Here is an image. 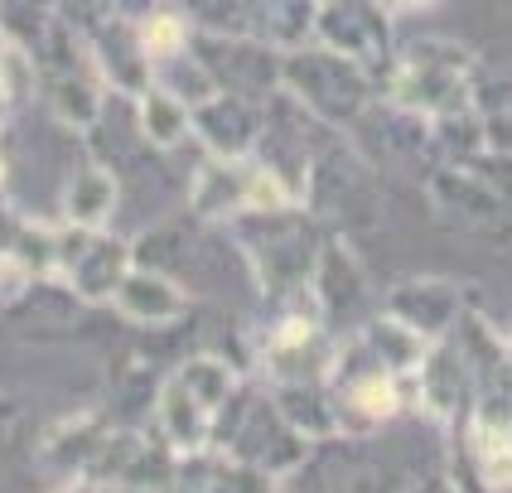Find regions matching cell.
Listing matches in <instances>:
<instances>
[{
  "label": "cell",
  "mask_w": 512,
  "mask_h": 493,
  "mask_svg": "<svg viewBox=\"0 0 512 493\" xmlns=\"http://www.w3.org/2000/svg\"><path fill=\"white\" fill-rule=\"evenodd\" d=\"M387 102L426 121H445L459 112H479V83H474V54L450 39H416L406 44L387 73Z\"/></svg>",
  "instance_id": "obj_1"
},
{
  "label": "cell",
  "mask_w": 512,
  "mask_h": 493,
  "mask_svg": "<svg viewBox=\"0 0 512 493\" xmlns=\"http://www.w3.org/2000/svg\"><path fill=\"white\" fill-rule=\"evenodd\" d=\"M281 87L305 107L310 116L329 121V126H353L372 112L377 97V78L363 63L334 54V49H290L281 58Z\"/></svg>",
  "instance_id": "obj_2"
},
{
  "label": "cell",
  "mask_w": 512,
  "mask_h": 493,
  "mask_svg": "<svg viewBox=\"0 0 512 493\" xmlns=\"http://www.w3.org/2000/svg\"><path fill=\"white\" fill-rule=\"evenodd\" d=\"M131 266H136V252L126 242L107 237V228H78V223L58 228V276L87 305L112 300Z\"/></svg>",
  "instance_id": "obj_3"
},
{
  "label": "cell",
  "mask_w": 512,
  "mask_h": 493,
  "mask_svg": "<svg viewBox=\"0 0 512 493\" xmlns=\"http://www.w3.org/2000/svg\"><path fill=\"white\" fill-rule=\"evenodd\" d=\"M314 39L334 54L363 63L372 78L377 68H392L397 58L387 44V10L377 0H319V20H314Z\"/></svg>",
  "instance_id": "obj_4"
},
{
  "label": "cell",
  "mask_w": 512,
  "mask_h": 493,
  "mask_svg": "<svg viewBox=\"0 0 512 493\" xmlns=\"http://www.w3.org/2000/svg\"><path fill=\"white\" fill-rule=\"evenodd\" d=\"M194 136H199L218 160H247L256 145L266 141V112L252 107L237 92H213L208 102L194 107Z\"/></svg>",
  "instance_id": "obj_5"
},
{
  "label": "cell",
  "mask_w": 512,
  "mask_h": 493,
  "mask_svg": "<svg viewBox=\"0 0 512 493\" xmlns=\"http://www.w3.org/2000/svg\"><path fill=\"white\" fill-rule=\"evenodd\" d=\"M464 310H469L464 290H459L455 281H435V276L401 281V286L387 295V315L401 319L406 329H416V334H421V339H430V344L450 339Z\"/></svg>",
  "instance_id": "obj_6"
},
{
  "label": "cell",
  "mask_w": 512,
  "mask_h": 493,
  "mask_svg": "<svg viewBox=\"0 0 512 493\" xmlns=\"http://www.w3.org/2000/svg\"><path fill=\"white\" fill-rule=\"evenodd\" d=\"M107 421L97 411H78V416H63L58 426L44 431L39 440V474L54 479V484H87V469L97 460L102 440H107Z\"/></svg>",
  "instance_id": "obj_7"
},
{
  "label": "cell",
  "mask_w": 512,
  "mask_h": 493,
  "mask_svg": "<svg viewBox=\"0 0 512 493\" xmlns=\"http://www.w3.org/2000/svg\"><path fill=\"white\" fill-rule=\"evenodd\" d=\"M430 199L445 218H455L464 228H488V223H503L508 218V199L503 189L474 165H445V170L430 179Z\"/></svg>",
  "instance_id": "obj_8"
},
{
  "label": "cell",
  "mask_w": 512,
  "mask_h": 493,
  "mask_svg": "<svg viewBox=\"0 0 512 493\" xmlns=\"http://www.w3.org/2000/svg\"><path fill=\"white\" fill-rule=\"evenodd\" d=\"M174 493H271V474L208 445L199 455H179Z\"/></svg>",
  "instance_id": "obj_9"
},
{
  "label": "cell",
  "mask_w": 512,
  "mask_h": 493,
  "mask_svg": "<svg viewBox=\"0 0 512 493\" xmlns=\"http://www.w3.org/2000/svg\"><path fill=\"white\" fill-rule=\"evenodd\" d=\"M112 305L136 324H170L189 310V290L174 286L160 266H131L126 281L116 286Z\"/></svg>",
  "instance_id": "obj_10"
},
{
  "label": "cell",
  "mask_w": 512,
  "mask_h": 493,
  "mask_svg": "<svg viewBox=\"0 0 512 493\" xmlns=\"http://www.w3.org/2000/svg\"><path fill=\"white\" fill-rule=\"evenodd\" d=\"M319 0H247L242 10V34H256L271 49H305L314 39Z\"/></svg>",
  "instance_id": "obj_11"
},
{
  "label": "cell",
  "mask_w": 512,
  "mask_h": 493,
  "mask_svg": "<svg viewBox=\"0 0 512 493\" xmlns=\"http://www.w3.org/2000/svg\"><path fill=\"white\" fill-rule=\"evenodd\" d=\"M155 416H160V435H165V445H170L174 455H199V450L213 445L218 416H213L199 397H189V387H184L179 377H170V382L160 387Z\"/></svg>",
  "instance_id": "obj_12"
},
{
  "label": "cell",
  "mask_w": 512,
  "mask_h": 493,
  "mask_svg": "<svg viewBox=\"0 0 512 493\" xmlns=\"http://www.w3.org/2000/svg\"><path fill=\"white\" fill-rule=\"evenodd\" d=\"M271 402L281 406V416L300 435H334L339 431V402L329 382H271Z\"/></svg>",
  "instance_id": "obj_13"
},
{
  "label": "cell",
  "mask_w": 512,
  "mask_h": 493,
  "mask_svg": "<svg viewBox=\"0 0 512 493\" xmlns=\"http://www.w3.org/2000/svg\"><path fill=\"white\" fill-rule=\"evenodd\" d=\"M358 339H363V348L377 358V368H387V373H416L430 353V339H421L416 329H406V324L392 319L387 310L377 319H368Z\"/></svg>",
  "instance_id": "obj_14"
},
{
  "label": "cell",
  "mask_w": 512,
  "mask_h": 493,
  "mask_svg": "<svg viewBox=\"0 0 512 493\" xmlns=\"http://www.w3.org/2000/svg\"><path fill=\"white\" fill-rule=\"evenodd\" d=\"M194 213L199 218H237L247 213V160H208L194 184Z\"/></svg>",
  "instance_id": "obj_15"
},
{
  "label": "cell",
  "mask_w": 512,
  "mask_h": 493,
  "mask_svg": "<svg viewBox=\"0 0 512 493\" xmlns=\"http://www.w3.org/2000/svg\"><path fill=\"white\" fill-rule=\"evenodd\" d=\"M136 121H141L145 141L160 145V150H170V145H179L189 131H194V107L184 102V97H174L170 87L150 83L136 97Z\"/></svg>",
  "instance_id": "obj_16"
},
{
  "label": "cell",
  "mask_w": 512,
  "mask_h": 493,
  "mask_svg": "<svg viewBox=\"0 0 512 493\" xmlns=\"http://www.w3.org/2000/svg\"><path fill=\"white\" fill-rule=\"evenodd\" d=\"M116 208V179L102 165H83V170L68 179V194H63V223H78V228H107Z\"/></svg>",
  "instance_id": "obj_17"
},
{
  "label": "cell",
  "mask_w": 512,
  "mask_h": 493,
  "mask_svg": "<svg viewBox=\"0 0 512 493\" xmlns=\"http://www.w3.org/2000/svg\"><path fill=\"white\" fill-rule=\"evenodd\" d=\"M174 377H179V382L189 387V397H199L213 416L237 397V373H232L228 358H218V353H199V358H189Z\"/></svg>",
  "instance_id": "obj_18"
},
{
  "label": "cell",
  "mask_w": 512,
  "mask_h": 493,
  "mask_svg": "<svg viewBox=\"0 0 512 493\" xmlns=\"http://www.w3.org/2000/svg\"><path fill=\"white\" fill-rule=\"evenodd\" d=\"M141 49H145V58H150V83H155V68H160V63L189 54V20L174 15V10H145Z\"/></svg>",
  "instance_id": "obj_19"
},
{
  "label": "cell",
  "mask_w": 512,
  "mask_h": 493,
  "mask_svg": "<svg viewBox=\"0 0 512 493\" xmlns=\"http://www.w3.org/2000/svg\"><path fill=\"white\" fill-rule=\"evenodd\" d=\"M54 10H58V0H0V34L15 39V44H25L29 54H34V44L54 25Z\"/></svg>",
  "instance_id": "obj_20"
},
{
  "label": "cell",
  "mask_w": 512,
  "mask_h": 493,
  "mask_svg": "<svg viewBox=\"0 0 512 493\" xmlns=\"http://www.w3.org/2000/svg\"><path fill=\"white\" fill-rule=\"evenodd\" d=\"M29 87H34V54L25 44L0 34V116L10 112L15 102H25Z\"/></svg>",
  "instance_id": "obj_21"
},
{
  "label": "cell",
  "mask_w": 512,
  "mask_h": 493,
  "mask_svg": "<svg viewBox=\"0 0 512 493\" xmlns=\"http://www.w3.org/2000/svg\"><path fill=\"white\" fill-rule=\"evenodd\" d=\"M387 15H401V10H421V5H430V0H377Z\"/></svg>",
  "instance_id": "obj_22"
},
{
  "label": "cell",
  "mask_w": 512,
  "mask_h": 493,
  "mask_svg": "<svg viewBox=\"0 0 512 493\" xmlns=\"http://www.w3.org/2000/svg\"><path fill=\"white\" fill-rule=\"evenodd\" d=\"M54 493H102V489H97V484H83V479H78V484H54Z\"/></svg>",
  "instance_id": "obj_23"
},
{
  "label": "cell",
  "mask_w": 512,
  "mask_h": 493,
  "mask_svg": "<svg viewBox=\"0 0 512 493\" xmlns=\"http://www.w3.org/2000/svg\"><path fill=\"white\" fill-rule=\"evenodd\" d=\"M503 373H512V339H503Z\"/></svg>",
  "instance_id": "obj_24"
}]
</instances>
